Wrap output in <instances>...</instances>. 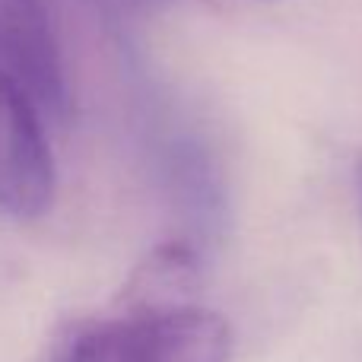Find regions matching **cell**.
Instances as JSON below:
<instances>
[{
    "mask_svg": "<svg viewBox=\"0 0 362 362\" xmlns=\"http://www.w3.org/2000/svg\"><path fill=\"white\" fill-rule=\"evenodd\" d=\"M232 331L197 305L124 308L76 321L57 337L51 362H229Z\"/></svg>",
    "mask_w": 362,
    "mask_h": 362,
    "instance_id": "1",
    "label": "cell"
},
{
    "mask_svg": "<svg viewBox=\"0 0 362 362\" xmlns=\"http://www.w3.org/2000/svg\"><path fill=\"white\" fill-rule=\"evenodd\" d=\"M54 156L45 137L38 102L0 67V213L38 219L54 204Z\"/></svg>",
    "mask_w": 362,
    "mask_h": 362,
    "instance_id": "2",
    "label": "cell"
},
{
    "mask_svg": "<svg viewBox=\"0 0 362 362\" xmlns=\"http://www.w3.org/2000/svg\"><path fill=\"white\" fill-rule=\"evenodd\" d=\"M0 67L29 89L38 108L67 112L61 51L38 0H0Z\"/></svg>",
    "mask_w": 362,
    "mask_h": 362,
    "instance_id": "3",
    "label": "cell"
},
{
    "mask_svg": "<svg viewBox=\"0 0 362 362\" xmlns=\"http://www.w3.org/2000/svg\"><path fill=\"white\" fill-rule=\"evenodd\" d=\"M200 264L185 242L156 245L137 267L131 270L112 305L124 308H169L197 302Z\"/></svg>",
    "mask_w": 362,
    "mask_h": 362,
    "instance_id": "4",
    "label": "cell"
},
{
    "mask_svg": "<svg viewBox=\"0 0 362 362\" xmlns=\"http://www.w3.org/2000/svg\"><path fill=\"white\" fill-rule=\"evenodd\" d=\"M359 185H362V175H359Z\"/></svg>",
    "mask_w": 362,
    "mask_h": 362,
    "instance_id": "5",
    "label": "cell"
}]
</instances>
